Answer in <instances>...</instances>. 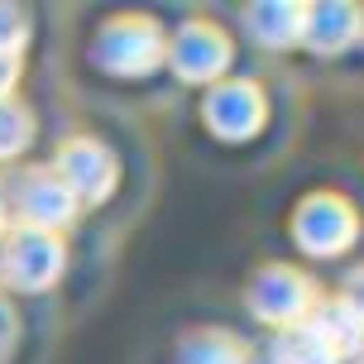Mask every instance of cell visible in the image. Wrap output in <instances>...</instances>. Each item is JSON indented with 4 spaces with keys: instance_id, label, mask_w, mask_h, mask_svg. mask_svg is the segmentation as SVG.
I'll return each instance as SVG.
<instances>
[{
    "instance_id": "obj_13",
    "label": "cell",
    "mask_w": 364,
    "mask_h": 364,
    "mask_svg": "<svg viewBox=\"0 0 364 364\" xmlns=\"http://www.w3.org/2000/svg\"><path fill=\"white\" fill-rule=\"evenodd\" d=\"M187 364H245V350L230 336L206 331V336H192L187 341Z\"/></svg>"
},
{
    "instance_id": "obj_3",
    "label": "cell",
    "mask_w": 364,
    "mask_h": 364,
    "mask_svg": "<svg viewBox=\"0 0 364 364\" xmlns=\"http://www.w3.org/2000/svg\"><path fill=\"white\" fill-rule=\"evenodd\" d=\"M206 120L225 139H245L264 120V96H259L255 82H225V87H216L206 96Z\"/></svg>"
},
{
    "instance_id": "obj_14",
    "label": "cell",
    "mask_w": 364,
    "mask_h": 364,
    "mask_svg": "<svg viewBox=\"0 0 364 364\" xmlns=\"http://www.w3.org/2000/svg\"><path fill=\"white\" fill-rule=\"evenodd\" d=\"M346 307H350V311H355V316L364 321V269H355V273H350V283H346Z\"/></svg>"
},
{
    "instance_id": "obj_4",
    "label": "cell",
    "mask_w": 364,
    "mask_h": 364,
    "mask_svg": "<svg viewBox=\"0 0 364 364\" xmlns=\"http://www.w3.org/2000/svg\"><path fill=\"white\" fill-rule=\"evenodd\" d=\"M63 187L77 192V197L87 201H101L110 192V182H115V164L106 159V149L87 144V139H77V144L63 149Z\"/></svg>"
},
{
    "instance_id": "obj_11",
    "label": "cell",
    "mask_w": 364,
    "mask_h": 364,
    "mask_svg": "<svg viewBox=\"0 0 364 364\" xmlns=\"http://www.w3.org/2000/svg\"><path fill=\"white\" fill-rule=\"evenodd\" d=\"M24 192H29L24 211H29L34 220H43V225H53V220H68V216H73V192H68L58 178H48V173L24 178Z\"/></svg>"
},
{
    "instance_id": "obj_2",
    "label": "cell",
    "mask_w": 364,
    "mask_h": 364,
    "mask_svg": "<svg viewBox=\"0 0 364 364\" xmlns=\"http://www.w3.org/2000/svg\"><path fill=\"white\" fill-rule=\"evenodd\" d=\"M355 225L360 220L341 197H307L297 220H292V235L307 255H341L355 240Z\"/></svg>"
},
{
    "instance_id": "obj_7",
    "label": "cell",
    "mask_w": 364,
    "mask_h": 364,
    "mask_svg": "<svg viewBox=\"0 0 364 364\" xmlns=\"http://www.w3.org/2000/svg\"><path fill=\"white\" fill-rule=\"evenodd\" d=\"M173 58H178V73L192 77V82H206V77H216L225 63H230V48H225V38L216 34V29H206V24H192V29H182L178 48H173Z\"/></svg>"
},
{
    "instance_id": "obj_1",
    "label": "cell",
    "mask_w": 364,
    "mask_h": 364,
    "mask_svg": "<svg viewBox=\"0 0 364 364\" xmlns=\"http://www.w3.org/2000/svg\"><path fill=\"white\" fill-rule=\"evenodd\" d=\"M250 307H255L259 321H273V326H302L311 311H316V288L307 283V273L297 269H264L250 288Z\"/></svg>"
},
{
    "instance_id": "obj_5",
    "label": "cell",
    "mask_w": 364,
    "mask_h": 364,
    "mask_svg": "<svg viewBox=\"0 0 364 364\" xmlns=\"http://www.w3.org/2000/svg\"><path fill=\"white\" fill-rule=\"evenodd\" d=\"M106 63L115 73H149L159 63V29L144 19H125L106 34Z\"/></svg>"
},
{
    "instance_id": "obj_12",
    "label": "cell",
    "mask_w": 364,
    "mask_h": 364,
    "mask_svg": "<svg viewBox=\"0 0 364 364\" xmlns=\"http://www.w3.org/2000/svg\"><path fill=\"white\" fill-rule=\"evenodd\" d=\"M273 364H336V355L311 331V321H302V326H288L273 341Z\"/></svg>"
},
{
    "instance_id": "obj_15",
    "label": "cell",
    "mask_w": 364,
    "mask_h": 364,
    "mask_svg": "<svg viewBox=\"0 0 364 364\" xmlns=\"http://www.w3.org/2000/svg\"><path fill=\"white\" fill-rule=\"evenodd\" d=\"M15 73H19V58H15V53H0V96L10 91V82H15Z\"/></svg>"
},
{
    "instance_id": "obj_16",
    "label": "cell",
    "mask_w": 364,
    "mask_h": 364,
    "mask_svg": "<svg viewBox=\"0 0 364 364\" xmlns=\"http://www.w3.org/2000/svg\"><path fill=\"white\" fill-rule=\"evenodd\" d=\"M360 34H364V15H360Z\"/></svg>"
},
{
    "instance_id": "obj_10",
    "label": "cell",
    "mask_w": 364,
    "mask_h": 364,
    "mask_svg": "<svg viewBox=\"0 0 364 364\" xmlns=\"http://www.w3.org/2000/svg\"><path fill=\"white\" fill-rule=\"evenodd\" d=\"M302 24H307V5H255L250 10V34L273 48L302 38Z\"/></svg>"
},
{
    "instance_id": "obj_6",
    "label": "cell",
    "mask_w": 364,
    "mask_h": 364,
    "mask_svg": "<svg viewBox=\"0 0 364 364\" xmlns=\"http://www.w3.org/2000/svg\"><path fill=\"white\" fill-rule=\"evenodd\" d=\"M302 38L316 53H341L360 38V10L355 5H307Z\"/></svg>"
},
{
    "instance_id": "obj_9",
    "label": "cell",
    "mask_w": 364,
    "mask_h": 364,
    "mask_svg": "<svg viewBox=\"0 0 364 364\" xmlns=\"http://www.w3.org/2000/svg\"><path fill=\"white\" fill-rule=\"evenodd\" d=\"M58 264H63V250H58L53 235H19L10 245V273H15V283H24V288L53 283Z\"/></svg>"
},
{
    "instance_id": "obj_8",
    "label": "cell",
    "mask_w": 364,
    "mask_h": 364,
    "mask_svg": "<svg viewBox=\"0 0 364 364\" xmlns=\"http://www.w3.org/2000/svg\"><path fill=\"white\" fill-rule=\"evenodd\" d=\"M307 321H311V331H316V336L331 346V355H336V360H350V355H360V350H364V321L346 307V297L321 302Z\"/></svg>"
}]
</instances>
